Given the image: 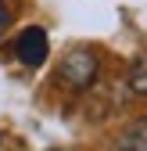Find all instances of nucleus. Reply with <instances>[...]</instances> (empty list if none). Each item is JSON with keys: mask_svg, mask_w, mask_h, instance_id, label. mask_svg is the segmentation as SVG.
<instances>
[{"mask_svg": "<svg viewBox=\"0 0 147 151\" xmlns=\"http://www.w3.org/2000/svg\"><path fill=\"white\" fill-rule=\"evenodd\" d=\"M97 72H101L97 54L90 50V47H76V50H68L65 61L58 65V79L65 86H72V90H86L90 83L97 79Z\"/></svg>", "mask_w": 147, "mask_h": 151, "instance_id": "obj_1", "label": "nucleus"}, {"mask_svg": "<svg viewBox=\"0 0 147 151\" xmlns=\"http://www.w3.org/2000/svg\"><path fill=\"white\" fill-rule=\"evenodd\" d=\"M129 86H133V93H147V54H140V58L133 61V68H129Z\"/></svg>", "mask_w": 147, "mask_h": 151, "instance_id": "obj_4", "label": "nucleus"}, {"mask_svg": "<svg viewBox=\"0 0 147 151\" xmlns=\"http://www.w3.org/2000/svg\"><path fill=\"white\" fill-rule=\"evenodd\" d=\"M50 151H68V147H50Z\"/></svg>", "mask_w": 147, "mask_h": 151, "instance_id": "obj_6", "label": "nucleus"}, {"mask_svg": "<svg viewBox=\"0 0 147 151\" xmlns=\"http://www.w3.org/2000/svg\"><path fill=\"white\" fill-rule=\"evenodd\" d=\"M47 54H50V40H47V32L40 25H29L18 32V40H14V58L29 65V68H40L47 61Z\"/></svg>", "mask_w": 147, "mask_h": 151, "instance_id": "obj_2", "label": "nucleus"}, {"mask_svg": "<svg viewBox=\"0 0 147 151\" xmlns=\"http://www.w3.org/2000/svg\"><path fill=\"white\" fill-rule=\"evenodd\" d=\"M7 22H11V11H7V4H4V0H0V32L7 29Z\"/></svg>", "mask_w": 147, "mask_h": 151, "instance_id": "obj_5", "label": "nucleus"}, {"mask_svg": "<svg viewBox=\"0 0 147 151\" xmlns=\"http://www.w3.org/2000/svg\"><path fill=\"white\" fill-rule=\"evenodd\" d=\"M118 151H147V122H136L126 129L118 140Z\"/></svg>", "mask_w": 147, "mask_h": 151, "instance_id": "obj_3", "label": "nucleus"}]
</instances>
